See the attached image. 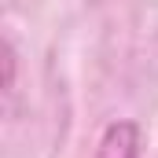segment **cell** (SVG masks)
Wrapping results in <instances>:
<instances>
[{
  "instance_id": "1",
  "label": "cell",
  "mask_w": 158,
  "mask_h": 158,
  "mask_svg": "<svg viewBox=\"0 0 158 158\" xmlns=\"http://www.w3.org/2000/svg\"><path fill=\"white\" fill-rule=\"evenodd\" d=\"M136 147H140L136 125H132V121H114V125L103 132L96 158H136Z\"/></svg>"
}]
</instances>
